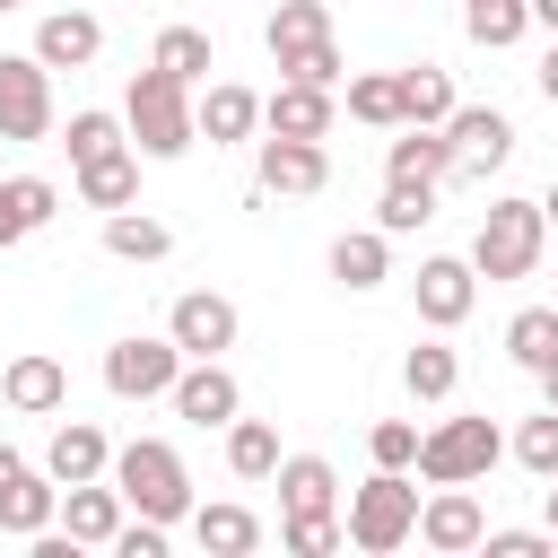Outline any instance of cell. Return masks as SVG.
Returning a JSON list of instances; mask_svg holds the SVG:
<instances>
[{
    "label": "cell",
    "mask_w": 558,
    "mask_h": 558,
    "mask_svg": "<svg viewBox=\"0 0 558 558\" xmlns=\"http://www.w3.org/2000/svg\"><path fill=\"white\" fill-rule=\"evenodd\" d=\"M541 209H549V227H558V183H549V201H541Z\"/></svg>",
    "instance_id": "7dc6e473"
},
{
    "label": "cell",
    "mask_w": 558,
    "mask_h": 558,
    "mask_svg": "<svg viewBox=\"0 0 558 558\" xmlns=\"http://www.w3.org/2000/svg\"><path fill=\"white\" fill-rule=\"evenodd\" d=\"M480 549H488V558H549V549H558V532H549V523H541V532H488Z\"/></svg>",
    "instance_id": "b9f144b4"
},
{
    "label": "cell",
    "mask_w": 558,
    "mask_h": 558,
    "mask_svg": "<svg viewBox=\"0 0 558 558\" xmlns=\"http://www.w3.org/2000/svg\"><path fill=\"white\" fill-rule=\"evenodd\" d=\"M410 296H418V323H436V331H453V323H471V296H480V270H471V262H453V253H436V262H418V279H410Z\"/></svg>",
    "instance_id": "9c48e42d"
},
{
    "label": "cell",
    "mask_w": 558,
    "mask_h": 558,
    "mask_svg": "<svg viewBox=\"0 0 558 558\" xmlns=\"http://www.w3.org/2000/svg\"><path fill=\"white\" fill-rule=\"evenodd\" d=\"M148 61H157V70H174L183 87H201V78H209V35H201V26H166Z\"/></svg>",
    "instance_id": "e575fe53"
},
{
    "label": "cell",
    "mask_w": 558,
    "mask_h": 558,
    "mask_svg": "<svg viewBox=\"0 0 558 558\" xmlns=\"http://www.w3.org/2000/svg\"><path fill=\"white\" fill-rule=\"evenodd\" d=\"M192 113H201V140H244V131L262 122V96H253V87H209Z\"/></svg>",
    "instance_id": "f546056e"
},
{
    "label": "cell",
    "mask_w": 558,
    "mask_h": 558,
    "mask_svg": "<svg viewBox=\"0 0 558 558\" xmlns=\"http://www.w3.org/2000/svg\"><path fill=\"white\" fill-rule=\"evenodd\" d=\"M105 253L113 262H166L174 253V227L166 218H140V209H113L105 218Z\"/></svg>",
    "instance_id": "cb8c5ba5"
},
{
    "label": "cell",
    "mask_w": 558,
    "mask_h": 558,
    "mask_svg": "<svg viewBox=\"0 0 558 558\" xmlns=\"http://www.w3.org/2000/svg\"><path fill=\"white\" fill-rule=\"evenodd\" d=\"M384 270H392L384 227H366V235H340V244H331V279H340V288H384Z\"/></svg>",
    "instance_id": "4dcf8cb0"
},
{
    "label": "cell",
    "mask_w": 558,
    "mask_h": 558,
    "mask_svg": "<svg viewBox=\"0 0 558 558\" xmlns=\"http://www.w3.org/2000/svg\"><path fill=\"white\" fill-rule=\"evenodd\" d=\"M514 462H523L532 480H558V410H541V418L514 427Z\"/></svg>",
    "instance_id": "74e56055"
},
{
    "label": "cell",
    "mask_w": 558,
    "mask_h": 558,
    "mask_svg": "<svg viewBox=\"0 0 558 558\" xmlns=\"http://www.w3.org/2000/svg\"><path fill=\"white\" fill-rule=\"evenodd\" d=\"M174 375H183L174 331H166V340L131 331V340H113V349H105V392H113V401H157V392H174Z\"/></svg>",
    "instance_id": "8992f818"
},
{
    "label": "cell",
    "mask_w": 558,
    "mask_h": 558,
    "mask_svg": "<svg viewBox=\"0 0 558 558\" xmlns=\"http://www.w3.org/2000/svg\"><path fill=\"white\" fill-rule=\"evenodd\" d=\"M279 70L305 78V87H340V44H331V35H323V44H296V52H279Z\"/></svg>",
    "instance_id": "ab89813d"
},
{
    "label": "cell",
    "mask_w": 558,
    "mask_h": 558,
    "mask_svg": "<svg viewBox=\"0 0 558 558\" xmlns=\"http://www.w3.org/2000/svg\"><path fill=\"white\" fill-rule=\"evenodd\" d=\"M549 244V209L541 201H488L480 235H471V270L480 279H532Z\"/></svg>",
    "instance_id": "3957f363"
},
{
    "label": "cell",
    "mask_w": 558,
    "mask_h": 558,
    "mask_svg": "<svg viewBox=\"0 0 558 558\" xmlns=\"http://www.w3.org/2000/svg\"><path fill=\"white\" fill-rule=\"evenodd\" d=\"M506 357H514L523 375H541V366L558 357V305H523V314L506 323Z\"/></svg>",
    "instance_id": "83f0119b"
},
{
    "label": "cell",
    "mask_w": 558,
    "mask_h": 558,
    "mask_svg": "<svg viewBox=\"0 0 558 558\" xmlns=\"http://www.w3.org/2000/svg\"><path fill=\"white\" fill-rule=\"evenodd\" d=\"M279 541H288L296 558H331V549L349 541V523H331V514H279Z\"/></svg>",
    "instance_id": "f35d334b"
},
{
    "label": "cell",
    "mask_w": 558,
    "mask_h": 558,
    "mask_svg": "<svg viewBox=\"0 0 558 558\" xmlns=\"http://www.w3.org/2000/svg\"><path fill=\"white\" fill-rule=\"evenodd\" d=\"M113 488H122V506H140L148 523H183V514H192V471H183V453L157 445V436H131V445L113 453Z\"/></svg>",
    "instance_id": "7a4b0ae2"
},
{
    "label": "cell",
    "mask_w": 558,
    "mask_h": 558,
    "mask_svg": "<svg viewBox=\"0 0 558 558\" xmlns=\"http://www.w3.org/2000/svg\"><path fill=\"white\" fill-rule=\"evenodd\" d=\"M0 9H17V0H0Z\"/></svg>",
    "instance_id": "681fc988"
},
{
    "label": "cell",
    "mask_w": 558,
    "mask_h": 558,
    "mask_svg": "<svg viewBox=\"0 0 558 558\" xmlns=\"http://www.w3.org/2000/svg\"><path fill=\"white\" fill-rule=\"evenodd\" d=\"M0 401H9V410H26V418L61 410V401H70V375H61V357H9V375H0Z\"/></svg>",
    "instance_id": "ffe728a7"
},
{
    "label": "cell",
    "mask_w": 558,
    "mask_h": 558,
    "mask_svg": "<svg viewBox=\"0 0 558 558\" xmlns=\"http://www.w3.org/2000/svg\"><path fill=\"white\" fill-rule=\"evenodd\" d=\"M174 418H192V427H227L235 410H244V392H235V375L218 366V357H183V375H174Z\"/></svg>",
    "instance_id": "30bf717a"
},
{
    "label": "cell",
    "mask_w": 558,
    "mask_h": 558,
    "mask_svg": "<svg viewBox=\"0 0 558 558\" xmlns=\"http://www.w3.org/2000/svg\"><path fill=\"white\" fill-rule=\"evenodd\" d=\"M44 471H52L61 488H78V480H105V471H113V445H105V427H87V418H61V427H52V445H44Z\"/></svg>",
    "instance_id": "5bb4252c"
},
{
    "label": "cell",
    "mask_w": 558,
    "mask_h": 558,
    "mask_svg": "<svg viewBox=\"0 0 558 558\" xmlns=\"http://www.w3.org/2000/svg\"><path fill=\"white\" fill-rule=\"evenodd\" d=\"M349 113H357V122H375V131H401V70L349 78Z\"/></svg>",
    "instance_id": "d590c367"
},
{
    "label": "cell",
    "mask_w": 558,
    "mask_h": 558,
    "mask_svg": "<svg viewBox=\"0 0 558 558\" xmlns=\"http://www.w3.org/2000/svg\"><path fill=\"white\" fill-rule=\"evenodd\" d=\"M340 480L323 453H279V514H331Z\"/></svg>",
    "instance_id": "7402d4cb"
},
{
    "label": "cell",
    "mask_w": 558,
    "mask_h": 558,
    "mask_svg": "<svg viewBox=\"0 0 558 558\" xmlns=\"http://www.w3.org/2000/svg\"><path fill=\"white\" fill-rule=\"evenodd\" d=\"M445 113H453V78H445L436 61L401 70V122H418V131H445Z\"/></svg>",
    "instance_id": "484cf974"
},
{
    "label": "cell",
    "mask_w": 558,
    "mask_h": 558,
    "mask_svg": "<svg viewBox=\"0 0 558 558\" xmlns=\"http://www.w3.org/2000/svg\"><path fill=\"white\" fill-rule=\"evenodd\" d=\"M52 131V70L35 52H0V140H44Z\"/></svg>",
    "instance_id": "52a82bcc"
},
{
    "label": "cell",
    "mask_w": 558,
    "mask_h": 558,
    "mask_svg": "<svg viewBox=\"0 0 558 558\" xmlns=\"http://www.w3.org/2000/svg\"><path fill=\"white\" fill-rule=\"evenodd\" d=\"M96 52H105V26H96L87 9H52V17L35 26V61H44V70H87Z\"/></svg>",
    "instance_id": "2e32d148"
},
{
    "label": "cell",
    "mask_w": 558,
    "mask_h": 558,
    "mask_svg": "<svg viewBox=\"0 0 558 558\" xmlns=\"http://www.w3.org/2000/svg\"><path fill=\"white\" fill-rule=\"evenodd\" d=\"M323 35H331V9L323 0H279L270 9V61L296 52V44H323Z\"/></svg>",
    "instance_id": "d6a6232c"
},
{
    "label": "cell",
    "mask_w": 558,
    "mask_h": 558,
    "mask_svg": "<svg viewBox=\"0 0 558 558\" xmlns=\"http://www.w3.org/2000/svg\"><path fill=\"white\" fill-rule=\"evenodd\" d=\"M331 183V157H323V140H262V192H323Z\"/></svg>",
    "instance_id": "e0dca14e"
},
{
    "label": "cell",
    "mask_w": 558,
    "mask_h": 558,
    "mask_svg": "<svg viewBox=\"0 0 558 558\" xmlns=\"http://www.w3.org/2000/svg\"><path fill=\"white\" fill-rule=\"evenodd\" d=\"M445 140H453V174H488L514 157V122L497 105H453L445 113Z\"/></svg>",
    "instance_id": "ba28073f"
},
{
    "label": "cell",
    "mask_w": 558,
    "mask_h": 558,
    "mask_svg": "<svg viewBox=\"0 0 558 558\" xmlns=\"http://www.w3.org/2000/svg\"><path fill=\"white\" fill-rule=\"evenodd\" d=\"M122 131H131V122H113V113H96V105H87V113H70V131H61V148H70V166H96V157H113V148H131Z\"/></svg>",
    "instance_id": "836d02e7"
},
{
    "label": "cell",
    "mask_w": 558,
    "mask_h": 558,
    "mask_svg": "<svg viewBox=\"0 0 558 558\" xmlns=\"http://www.w3.org/2000/svg\"><path fill=\"white\" fill-rule=\"evenodd\" d=\"M113 549H122V558H166V523H148V514H140V523H122V532H113Z\"/></svg>",
    "instance_id": "7bdbcfd3"
},
{
    "label": "cell",
    "mask_w": 558,
    "mask_h": 558,
    "mask_svg": "<svg viewBox=\"0 0 558 558\" xmlns=\"http://www.w3.org/2000/svg\"><path fill=\"white\" fill-rule=\"evenodd\" d=\"M122 122H131V148H140V157H183V148L201 140L192 87H183L174 70H157V61L131 78V96H122Z\"/></svg>",
    "instance_id": "6da1fadb"
},
{
    "label": "cell",
    "mask_w": 558,
    "mask_h": 558,
    "mask_svg": "<svg viewBox=\"0 0 558 558\" xmlns=\"http://www.w3.org/2000/svg\"><path fill=\"white\" fill-rule=\"evenodd\" d=\"M497 427L488 418H445V427H427L418 436V480L427 488H453V480H488L497 471Z\"/></svg>",
    "instance_id": "5b68a950"
},
{
    "label": "cell",
    "mask_w": 558,
    "mask_h": 558,
    "mask_svg": "<svg viewBox=\"0 0 558 558\" xmlns=\"http://www.w3.org/2000/svg\"><path fill=\"white\" fill-rule=\"evenodd\" d=\"M445 174H453V140L401 122V140L384 148V183H445Z\"/></svg>",
    "instance_id": "ac0fdd59"
},
{
    "label": "cell",
    "mask_w": 558,
    "mask_h": 558,
    "mask_svg": "<svg viewBox=\"0 0 558 558\" xmlns=\"http://www.w3.org/2000/svg\"><path fill=\"white\" fill-rule=\"evenodd\" d=\"M78 201L87 209H131L140 201V148H113V157H96V166H78Z\"/></svg>",
    "instance_id": "603a6c76"
},
{
    "label": "cell",
    "mask_w": 558,
    "mask_h": 558,
    "mask_svg": "<svg viewBox=\"0 0 558 558\" xmlns=\"http://www.w3.org/2000/svg\"><path fill=\"white\" fill-rule=\"evenodd\" d=\"M61 532H70L78 549H113V532H122V488H105V480L61 488Z\"/></svg>",
    "instance_id": "9a60e30c"
},
{
    "label": "cell",
    "mask_w": 558,
    "mask_h": 558,
    "mask_svg": "<svg viewBox=\"0 0 558 558\" xmlns=\"http://www.w3.org/2000/svg\"><path fill=\"white\" fill-rule=\"evenodd\" d=\"M532 26H549V35H558V0H532Z\"/></svg>",
    "instance_id": "bcb514c9"
},
{
    "label": "cell",
    "mask_w": 558,
    "mask_h": 558,
    "mask_svg": "<svg viewBox=\"0 0 558 558\" xmlns=\"http://www.w3.org/2000/svg\"><path fill=\"white\" fill-rule=\"evenodd\" d=\"M410 532H418V488H410L401 471H384V462H375V480H366V488H349V541L384 558V549H401Z\"/></svg>",
    "instance_id": "277c9868"
},
{
    "label": "cell",
    "mask_w": 558,
    "mask_h": 558,
    "mask_svg": "<svg viewBox=\"0 0 558 558\" xmlns=\"http://www.w3.org/2000/svg\"><path fill=\"white\" fill-rule=\"evenodd\" d=\"M401 384H410V401H445V392L462 384V357H453L445 340H418V349L401 357Z\"/></svg>",
    "instance_id": "1f68e13d"
},
{
    "label": "cell",
    "mask_w": 558,
    "mask_h": 558,
    "mask_svg": "<svg viewBox=\"0 0 558 558\" xmlns=\"http://www.w3.org/2000/svg\"><path fill=\"white\" fill-rule=\"evenodd\" d=\"M52 209H61V192H52L44 174H9V183H0V253L26 244L35 227H52Z\"/></svg>",
    "instance_id": "44dd1931"
},
{
    "label": "cell",
    "mask_w": 558,
    "mask_h": 558,
    "mask_svg": "<svg viewBox=\"0 0 558 558\" xmlns=\"http://www.w3.org/2000/svg\"><path fill=\"white\" fill-rule=\"evenodd\" d=\"M192 541L218 558H244V549H262V523L244 506H192Z\"/></svg>",
    "instance_id": "4316f807"
},
{
    "label": "cell",
    "mask_w": 558,
    "mask_h": 558,
    "mask_svg": "<svg viewBox=\"0 0 558 558\" xmlns=\"http://www.w3.org/2000/svg\"><path fill=\"white\" fill-rule=\"evenodd\" d=\"M227 471L235 480H279V427L270 418H227Z\"/></svg>",
    "instance_id": "d4e9b609"
},
{
    "label": "cell",
    "mask_w": 558,
    "mask_h": 558,
    "mask_svg": "<svg viewBox=\"0 0 558 558\" xmlns=\"http://www.w3.org/2000/svg\"><path fill=\"white\" fill-rule=\"evenodd\" d=\"M549 532H558V488H549Z\"/></svg>",
    "instance_id": "c3c4849f"
},
{
    "label": "cell",
    "mask_w": 558,
    "mask_h": 558,
    "mask_svg": "<svg viewBox=\"0 0 558 558\" xmlns=\"http://www.w3.org/2000/svg\"><path fill=\"white\" fill-rule=\"evenodd\" d=\"M52 514H61V480H52L44 462H26V471L0 480V532L35 541V532H52Z\"/></svg>",
    "instance_id": "4fadbf2b"
},
{
    "label": "cell",
    "mask_w": 558,
    "mask_h": 558,
    "mask_svg": "<svg viewBox=\"0 0 558 558\" xmlns=\"http://www.w3.org/2000/svg\"><path fill=\"white\" fill-rule=\"evenodd\" d=\"M166 331H174L183 357H218V349H235V305H227L218 288H192V296H174Z\"/></svg>",
    "instance_id": "7c38bea8"
},
{
    "label": "cell",
    "mask_w": 558,
    "mask_h": 558,
    "mask_svg": "<svg viewBox=\"0 0 558 558\" xmlns=\"http://www.w3.org/2000/svg\"><path fill=\"white\" fill-rule=\"evenodd\" d=\"M262 122L279 140H323L331 131V87H305V78H279V96L262 105Z\"/></svg>",
    "instance_id": "d6986e66"
},
{
    "label": "cell",
    "mask_w": 558,
    "mask_h": 558,
    "mask_svg": "<svg viewBox=\"0 0 558 558\" xmlns=\"http://www.w3.org/2000/svg\"><path fill=\"white\" fill-rule=\"evenodd\" d=\"M366 453H375L384 471H410V462H418V427H410V418H375V436H366Z\"/></svg>",
    "instance_id": "60d3db41"
},
{
    "label": "cell",
    "mask_w": 558,
    "mask_h": 558,
    "mask_svg": "<svg viewBox=\"0 0 558 558\" xmlns=\"http://www.w3.org/2000/svg\"><path fill=\"white\" fill-rule=\"evenodd\" d=\"M427 218H436V183H384V201H375V227L384 235H410Z\"/></svg>",
    "instance_id": "8d00e7d4"
},
{
    "label": "cell",
    "mask_w": 558,
    "mask_h": 558,
    "mask_svg": "<svg viewBox=\"0 0 558 558\" xmlns=\"http://www.w3.org/2000/svg\"><path fill=\"white\" fill-rule=\"evenodd\" d=\"M541 96H549V105H558V44H549V52H541Z\"/></svg>",
    "instance_id": "ee69618b"
},
{
    "label": "cell",
    "mask_w": 558,
    "mask_h": 558,
    "mask_svg": "<svg viewBox=\"0 0 558 558\" xmlns=\"http://www.w3.org/2000/svg\"><path fill=\"white\" fill-rule=\"evenodd\" d=\"M418 541H427V549H445V558H462V549H480V541H488V514H480L471 480H453V488H436V497L418 506Z\"/></svg>",
    "instance_id": "8fae6325"
},
{
    "label": "cell",
    "mask_w": 558,
    "mask_h": 558,
    "mask_svg": "<svg viewBox=\"0 0 558 558\" xmlns=\"http://www.w3.org/2000/svg\"><path fill=\"white\" fill-rule=\"evenodd\" d=\"M523 26H532V0H462V35L488 44V52L523 44Z\"/></svg>",
    "instance_id": "f1b7e54d"
},
{
    "label": "cell",
    "mask_w": 558,
    "mask_h": 558,
    "mask_svg": "<svg viewBox=\"0 0 558 558\" xmlns=\"http://www.w3.org/2000/svg\"><path fill=\"white\" fill-rule=\"evenodd\" d=\"M541 401H549V410H558V357H549V366H541Z\"/></svg>",
    "instance_id": "f6af8a7d"
}]
</instances>
